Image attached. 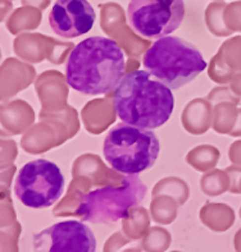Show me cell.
I'll return each instance as SVG.
<instances>
[{
	"mask_svg": "<svg viewBox=\"0 0 241 252\" xmlns=\"http://www.w3.org/2000/svg\"><path fill=\"white\" fill-rule=\"evenodd\" d=\"M226 173L231 177L230 192H232V193H241V168L230 166V168L226 169Z\"/></svg>",
	"mask_w": 241,
	"mask_h": 252,
	"instance_id": "obj_17",
	"label": "cell"
},
{
	"mask_svg": "<svg viewBox=\"0 0 241 252\" xmlns=\"http://www.w3.org/2000/svg\"><path fill=\"white\" fill-rule=\"evenodd\" d=\"M148 187L136 176H126L118 186L110 185L81 195L68 217L95 224H110L123 219L146 196Z\"/></svg>",
	"mask_w": 241,
	"mask_h": 252,
	"instance_id": "obj_5",
	"label": "cell"
},
{
	"mask_svg": "<svg viewBox=\"0 0 241 252\" xmlns=\"http://www.w3.org/2000/svg\"><path fill=\"white\" fill-rule=\"evenodd\" d=\"M234 246H235V251L241 252V229H239L238 232H236V234H235Z\"/></svg>",
	"mask_w": 241,
	"mask_h": 252,
	"instance_id": "obj_21",
	"label": "cell"
},
{
	"mask_svg": "<svg viewBox=\"0 0 241 252\" xmlns=\"http://www.w3.org/2000/svg\"><path fill=\"white\" fill-rule=\"evenodd\" d=\"M172 252H181V251H172Z\"/></svg>",
	"mask_w": 241,
	"mask_h": 252,
	"instance_id": "obj_24",
	"label": "cell"
},
{
	"mask_svg": "<svg viewBox=\"0 0 241 252\" xmlns=\"http://www.w3.org/2000/svg\"><path fill=\"white\" fill-rule=\"evenodd\" d=\"M95 17L87 0H57L49 14V23L58 36L73 38L90 31Z\"/></svg>",
	"mask_w": 241,
	"mask_h": 252,
	"instance_id": "obj_9",
	"label": "cell"
},
{
	"mask_svg": "<svg viewBox=\"0 0 241 252\" xmlns=\"http://www.w3.org/2000/svg\"><path fill=\"white\" fill-rule=\"evenodd\" d=\"M142 64L171 90L186 86L207 68L199 49L176 36L158 38L142 58Z\"/></svg>",
	"mask_w": 241,
	"mask_h": 252,
	"instance_id": "obj_3",
	"label": "cell"
},
{
	"mask_svg": "<svg viewBox=\"0 0 241 252\" xmlns=\"http://www.w3.org/2000/svg\"><path fill=\"white\" fill-rule=\"evenodd\" d=\"M240 218H241V209H240Z\"/></svg>",
	"mask_w": 241,
	"mask_h": 252,
	"instance_id": "obj_23",
	"label": "cell"
},
{
	"mask_svg": "<svg viewBox=\"0 0 241 252\" xmlns=\"http://www.w3.org/2000/svg\"><path fill=\"white\" fill-rule=\"evenodd\" d=\"M176 215V205L171 198H155L151 204V218L157 223L171 224Z\"/></svg>",
	"mask_w": 241,
	"mask_h": 252,
	"instance_id": "obj_14",
	"label": "cell"
},
{
	"mask_svg": "<svg viewBox=\"0 0 241 252\" xmlns=\"http://www.w3.org/2000/svg\"><path fill=\"white\" fill-rule=\"evenodd\" d=\"M95 251V236L82 221H59L34 236V252Z\"/></svg>",
	"mask_w": 241,
	"mask_h": 252,
	"instance_id": "obj_8",
	"label": "cell"
},
{
	"mask_svg": "<svg viewBox=\"0 0 241 252\" xmlns=\"http://www.w3.org/2000/svg\"><path fill=\"white\" fill-rule=\"evenodd\" d=\"M228 25L232 31H241V1L228 5Z\"/></svg>",
	"mask_w": 241,
	"mask_h": 252,
	"instance_id": "obj_16",
	"label": "cell"
},
{
	"mask_svg": "<svg viewBox=\"0 0 241 252\" xmlns=\"http://www.w3.org/2000/svg\"><path fill=\"white\" fill-rule=\"evenodd\" d=\"M123 51L108 37L85 38L67 59L68 85L84 95H104L116 90L125 77Z\"/></svg>",
	"mask_w": 241,
	"mask_h": 252,
	"instance_id": "obj_1",
	"label": "cell"
},
{
	"mask_svg": "<svg viewBox=\"0 0 241 252\" xmlns=\"http://www.w3.org/2000/svg\"><path fill=\"white\" fill-rule=\"evenodd\" d=\"M171 245V234L163 228L154 227L148 230L141 242L145 252H164Z\"/></svg>",
	"mask_w": 241,
	"mask_h": 252,
	"instance_id": "obj_12",
	"label": "cell"
},
{
	"mask_svg": "<svg viewBox=\"0 0 241 252\" xmlns=\"http://www.w3.org/2000/svg\"><path fill=\"white\" fill-rule=\"evenodd\" d=\"M230 134H231V136H236V137L241 136V109H239L238 119H236V123H235L234 129H232L231 133Z\"/></svg>",
	"mask_w": 241,
	"mask_h": 252,
	"instance_id": "obj_20",
	"label": "cell"
},
{
	"mask_svg": "<svg viewBox=\"0 0 241 252\" xmlns=\"http://www.w3.org/2000/svg\"><path fill=\"white\" fill-rule=\"evenodd\" d=\"M218 54L223 55V63L227 64V68L235 74L241 72V36L230 38L221 46Z\"/></svg>",
	"mask_w": 241,
	"mask_h": 252,
	"instance_id": "obj_13",
	"label": "cell"
},
{
	"mask_svg": "<svg viewBox=\"0 0 241 252\" xmlns=\"http://www.w3.org/2000/svg\"><path fill=\"white\" fill-rule=\"evenodd\" d=\"M141 250H142L141 246H136V247H132V249L125 250L123 252H141Z\"/></svg>",
	"mask_w": 241,
	"mask_h": 252,
	"instance_id": "obj_22",
	"label": "cell"
},
{
	"mask_svg": "<svg viewBox=\"0 0 241 252\" xmlns=\"http://www.w3.org/2000/svg\"><path fill=\"white\" fill-rule=\"evenodd\" d=\"M161 145L154 132L119 123L108 132L103 154L113 169L126 176H136L154 165Z\"/></svg>",
	"mask_w": 241,
	"mask_h": 252,
	"instance_id": "obj_4",
	"label": "cell"
},
{
	"mask_svg": "<svg viewBox=\"0 0 241 252\" xmlns=\"http://www.w3.org/2000/svg\"><path fill=\"white\" fill-rule=\"evenodd\" d=\"M149 215L144 208H132L123 218V233L130 240H140L148 233Z\"/></svg>",
	"mask_w": 241,
	"mask_h": 252,
	"instance_id": "obj_11",
	"label": "cell"
},
{
	"mask_svg": "<svg viewBox=\"0 0 241 252\" xmlns=\"http://www.w3.org/2000/svg\"><path fill=\"white\" fill-rule=\"evenodd\" d=\"M130 26L146 38H162L176 31L185 17L183 0H130Z\"/></svg>",
	"mask_w": 241,
	"mask_h": 252,
	"instance_id": "obj_7",
	"label": "cell"
},
{
	"mask_svg": "<svg viewBox=\"0 0 241 252\" xmlns=\"http://www.w3.org/2000/svg\"><path fill=\"white\" fill-rule=\"evenodd\" d=\"M132 240H130L129 237H125L121 232L113 234L110 238L104 245V251L103 252H118L119 250L127 246Z\"/></svg>",
	"mask_w": 241,
	"mask_h": 252,
	"instance_id": "obj_15",
	"label": "cell"
},
{
	"mask_svg": "<svg viewBox=\"0 0 241 252\" xmlns=\"http://www.w3.org/2000/svg\"><path fill=\"white\" fill-rule=\"evenodd\" d=\"M114 109L123 123L155 129L167 123L174 108L172 90L148 70L126 73L114 91Z\"/></svg>",
	"mask_w": 241,
	"mask_h": 252,
	"instance_id": "obj_2",
	"label": "cell"
},
{
	"mask_svg": "<svg viewBox=\"0 0 241 252\" xmlns=\"http://www.w3.org/2000/svg\"><path fill=\"white\" fill-rule=\"evenodd\" d=\"M65 189L61 168L46 159L29 161L18 170L14 193L25 206L46 209L58 201Z\"/></svg>",
	"mask_w": 241,
	"mask_h": 252,
	"instance_id": "obj_6",
	"label": "cell"
},
{
	"mask_svg": "<svg viewBox=\"0 0 241 252\" xmlns=\"http://www.w3.org/2000/svg\"><path fill=\"white\" fill-rule=\"evenodd\" d=\"M200 220L213 232H226L235 223V213L228 205L207 204L200 210Z\"/></svg>",
	"mask_w": 241,
	"mask_h": 252,
	"instance_id": "obj_10",
	"label": "cell"
},
{
	"mask_svg": "<svg viewBox=\"0 0 241 252\" xmlns=\"http://www.w3.org/2000/svg\"><path fill=\"white\" fill-rule=\"evenodd\" d=\"M230 159L234 164L241 166V141H236L230 146Z\"/></svg>",
	"mask_w": 241,
	"mask_h": 252,
	"instance_id": "obj_18",
	"label": "cell"
},
{
	"mask_svg": "<svg viewBox=\"0 0 241 252\" xmlns=\"http://www.w3.org/2000/svg\"><path fill=\"white\" fill-rule=\"evenodd\" d=\"M231 90L234 94H236L238 96H241V72L234 77V81H232V85H231Z\"/></svg>",
	"mask_w": 241,
	"mask_h": 252,
	"instance_id": "obj_19",
	"label": "cell"
}]
</instances>
